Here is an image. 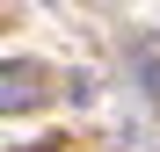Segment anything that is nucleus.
Wrapping results in <instances>:
<instances>
[{
  "label": "nucleus",
  "instance_id": "f257e3e1",
  "mask_svg": "<svg viewBox=\"0 0 160 152\" xmlns=\"http://www.w3.org/2000/svg\"><path fill=\"white\" fill-rule=\"evenodd\" d=\"M29 94H44V72L15 58V65H8V109H29Z\"/></svg>",
  "mask_w": 160,
  "mask_h": 152
}]
</instances>
